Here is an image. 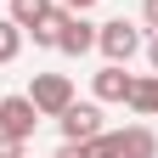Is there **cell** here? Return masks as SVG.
<instances>
[{
  "instance_id": "3957f363",
  "label": "cell",
  "mask_w": 158,
  "mask_h": 158,
  "mask_svg": "<svg viewBox=\"0 0 158 158\" xmlns=\"http://www.w3.org/2000/svg\"><path fill=\"white\" fill-rule=\"evenodd\" d=\"M28 102L40 107V118H56V113L73 102V79H68V73H34V85H28Z\"/></svg>"
},
{
  "instance_id": "52a82bcc",
  "label": "cell",
  "mask_w": 158,
  "mask_h": 158,
  "mask_svg": "<svg viewBox=\"0 0 158 158\" xmlns=\"http://www.w3.org/2000/svg\"><path fill=\"white\" fill-rule=\"evenodd\" d=\"M130 85H135V73H124V62H107L102 73L90 79L96 102H130Z\"/></svg>"
},
{
  "instance_id": "9c48e42d",
  "label": "cell",
  "mask_w": 158,
  "mask_h": 158,
  "mask_svg": "<svg viewBox=\"0 0 158 158\" xmlns=\"http://www.w3.org/2000/svg\"><path fill=\"white\" fill-rule=\"evenodd\" d=\"M130 113H141V118L158 113V73H147V79H135V85H130Z\"/></svg>"
},
{
  "instance_id": "7a4b0ae2",
  "label": "cell",
  "mask_w": 158,
  "mask_h": 158,
  "mask_svg": "<svg viewBox=\"0 0 158 158\" xmlns=\"http://www.w3.org/2000/svg\"><path fill=\"white\" fill-rule=\"evenodd\" d=\"M96 45H102V56H107V62H124V68H130V56L141 51V28H130L124 17L96 23Z\"/></svg>"
},
{
  "instance_id": "ba28073f",
  "label": "cell",
  "mask_w": 158,
  "mask_h": 158,
  "mask_svg": "<svg viewBox=\"0 0 158 158\" xmlns=\"http://www.w3.org/2000/svg\"><path fill=\"white\" fill-rule=\"evenodd\" d=\"M51 11H56V0H11V11H6V17H11V23H17V28L28 34L34 23H45Z\"/></svg>"
},
{
  "instance_id": "5bb4252c",
  "label": "cell",
  "mask_w": 158,
  "mask_h": 158,
  "mask_svg": "<svg viewBox=\"0 0 158 158\" xmlns=\"http://www.w3.org/2000/svg\"><path fill=\"white\" fill-rule=\"evenodd\" d=\"M56 6H68V11H90L96 0H56Z\"/></svg>"
},
{
  "instance_id": "4fadbf2b",
  "label": "cell",
  "mask_w": 158,
  "mask_h": 158,
  "mask_svg": "<svg viewBox=\"0 0 158 158\" xmlns=\"http://www.w3.org/2000/svg\"><path fill=\"white\" fill-rule=\"evenodd\" d=\"M51 158H85V147H79V141H62V147H56Z\"/></svg>"
},
{
  "instance_id": "30bf717a",
  "label": "cell",
  "mask_w": 158,
  "mask_h": 158,
  "mask_svg": "<svg viewBox=\"0 0 158 158\" xmlns=\"http://www.w3.org/2000/svg\"><path fill=\"white\" fill-rule=\"evenodd\" d=\"M17 51H23V28L11 17H0V62H17Z\"/></svg>"
},
{
  "instance_id": "7c38bea8",
  "label": "cell",
  "mask_w": 158,
  "mask_h": 158,
  "mask_svg": "<svg viewBox=\"0 0 158 158\" xmlns=\"http://www.w3.org/2000/svg\"><path fill=\"white\" fill-rule=\"evenodd\" d=\"M141 23H147V28L158 34V0H141Z\"/></svg>"
},
{
  "instance_id": "8992f818",
  "label": "cell",
  "mask_w": 158,
  "mask_h": 158,
  "mask_svg": "<svg viewBox=\"0 0 158 158\" xmlns=\"http://www.w3.org/2000/svg\"><path fill=\"white\" fill-rule=\"evenodd\" d=\"M40 124V107L28 96H0V135H17V141H28Z\"/></svg>"
},
{
  "instance_id": "6da1fadb",
  "label": "cell",
  "mask_w": 158,
  "mask_h": 158,
  "mask_svg": "<svg viewBox=\"0 0 158 158\" xmlns=\"http://www.w3.org/2000/svg\"><path fill=\"white\" fill-rule=\"evenodd\" d=\"M79 147H85V158H158V135L147 124H124V130L90 135V141H79Z\"/></svg>"
},
{
  "instance_id": "277c9868",
  "label": "cell",
  "mask_w": 158,
  "mask_h": 158,
  "mask_svg": "<svg viewBox=\"0 0 158 158\" xmlns=\"http://www.w3.org/2000/svg\"><path fill=\"white\" fill-rule=\"evenodd\" d=\"M56 51H68V56L96 51V23H85V11L56 6Z\"/></svg>"
},
{
  "instance_id": "5b68a950",
  "label": "cell",
  "mask_w": 158,
  "mask_h": 158,
  "mask_svg": "<svg viewBox=\"0 0 158 158\" xmlns=\"http://www.w3.org/2000/svg\"><path fill=\"white\" fill-rule=\"evenodd\" d=\"M56 124H62V141H90V135H102V107L96 102H68L56 113Z\"/></svg>"
},
{
  "instance_id": "9a60e30c",
  "label": "cell",
  "mask_w": 158,
  "mask_h": 158,
  "mask_svg": "<svg viewBox=\"0 0 158 158\" xmlns=\"http://www.w3.org/2000/svg\"><path fill=\"white\" fill-rule=\"evenodd\" d=\"M147 62H152V73H158V34L147 40Z\"/></svg>"
},
{
  "instance_id": "8fae6325",
  "label": "cell",
  "mask_w": 158,
  "mask_h": 158,
  "mask_svg": "<svg viewBox=\"0 0 158 158\" xmlns=\"http://www.w3.org/2000/svg\"><path fill=\"white\" fill-rule=\"evenodd\" d=\"M0 158H23V141L17 135H0Z\"/></svg>"
}]
</instances>
